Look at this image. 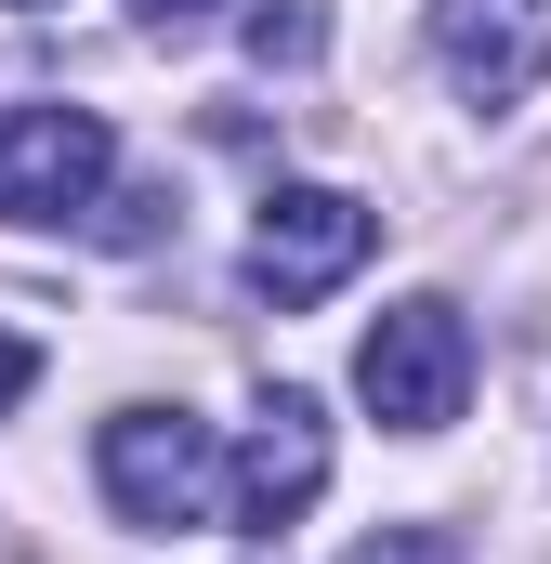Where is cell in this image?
Here are the masks:
<instances>
[{"label":"cell","mask_w":551,"mask_h":564,"mask_svg":"<svg viewBox=\"0 0 551 564\" xmlns=\"http://www.w3.org/2000/svg\"><path fill=\"white\" fill-rule=\"evenodd\" d=\"M93 473H106L119 525H158V539L224 512V446H210V421H184V408H119V421L93 433Z\"/></svg>","instance_id":"obj_2"},{"label":"cell","mask_w":551,"mask_h":564,"mask_svg":"<svg viewBox=\"0 0 551 564\" xmlns=\"http://www.w3.org/2000/svg\"><path fill=\"white\" fill-rule=\"evenodd\" d=\"M433 66L473 106H526L551 79V0H433Z\"/></svg>","instance_id":"obj_6"},{"label":"cell","mask_w":551,"mask_h":564,"mask_svg":"<svg viewBox=\"0 0 551 564\" xmlns=\"http://www.w3.org/2000/svg\"><path fill=\"white\" fill-rule=\"evenodd\" d=\"M342 564H460V539L446 525H381V539H355Z\"/></svg>","instance_id":"obj_8"},{"label":"cell","mask_w":551,"mask_h":564,"mask_svg":"<svg viewBox=\"0 0 551 564\" xmlns=\"http://www.w3.org/2000/svg\"><path fill=\"white\" fill-rule=\"evenodd\" d=\"M355 394H368V421H381V433H446V421H460V394H473V328H460V302L408 289V302L355 341Z\"/></svg>","instance_id":"obj_1"},{"label":"cell","mask_w":551,"mask_h":564,"mask_svg":"<svg viewBox=\"0 0 551 564\" xmlns=\"http://www.w3.org/2000/svg\"><path fill=\"white\" fill-rule=\"evenodd\" d=\"M106 171H119V144L93 106H13L0 119V224H79L106 197Z\"/></svg>","instance_id":"obj_4"},{"label":"cell","mask_w":551,"mask_h":564,"mask_svg":"<svg viewBox=\"0 0 551 564\" xmlns=\"http://www.w3.org/2000/svg\"><path fill=\"white\" fill-rule=\"evenodd\" d=\"M381 250V210L368 197H342V184H276L263 224H250V289H263L276 315H302V302H328V289L355 276Z\"/></svg>","instance_id":"obj_3"},{"label":"cell","mask_w":551,"mask_h":564,"mask_svg":"<svg viewBox=\"0 0 551 564\" xmlns=\"http://www.w3.org/2000/svg\"><path fill=\"white\" fill-rule=\"evenodd\" d=\"M0 13H40V0H0Z\"/></svg>","instance_id":"obj_11"},{"label":"cell","mask_w":551,"mask_h":564,"mask_svg":"<svg viewBox=\"0 0 551 564\" xmlns=\"http://www.w3.org/2000/svg\"><path fill=\"white\" fill-rule=\"evenodd\" d=\"M315 499H328V408H315V394H263V421L237 433V459H224V525L276 539V525H302Z\"/></svg>","instance_id":"obj_5"},{"label":"cell","mask_w":551,"mask_h":564,"mask_svg":"<svg viewBox=\"0 0 551 564\" xmlns=\"http://www.w3.org/2000/svg\"><path fill=\"white\" fill-rule=\"evenodd\" d=\"M250 53H263V66H302V53H315V13H302V0H250Z\"/></svg>","instance_id":"obj_7"},{"label":"cell","mask_w":551,"mask_h":564,"mask_svg":"<svg viewBox=\"0 0 551 564\" xmlns=\"http://www.w3.org/2000/svg\"><path fill=\"white\" fill-rule=\"evenodd\" d=\"M132 13L144 26H184V13H210V0H132Z\"/></svg>","instance_id":"obj_10"},{"label":"cell","mask_w":551,"mask_h":564,"mask_svg":"<svg viewBox=\"0 0 551 564\" xmlns=\"http://www.w3.org/2000/svg\"><path fill=\"white\" fill-rule=\"evenodd\" d=\"M26 381H40V355H26V341H13V328H0V408H13V394H26Z\"/></svg>","instance_id":"obj_9"}]
</instances>
